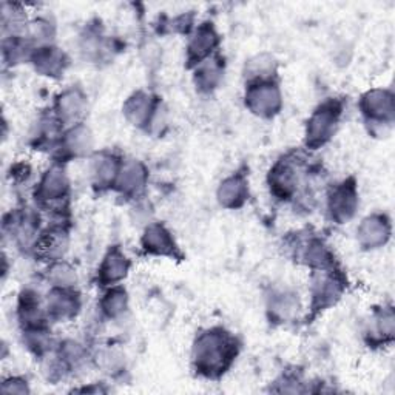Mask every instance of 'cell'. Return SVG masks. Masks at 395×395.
I'll return each mask as SVG.
<instances>
[{
	"instance_id": "3",
	"label": "cell",
	"mask_w": 395,
	"mask_h": 395,
	"mask_svg": "<svg viewBox=\"0 0 395 395\" xmlns=\"http://www.w3.org/2000/svg\"><path fill=\"white\" fill-rule=\"evenodd\" d=\"M68 189V182L65 179L64 172L51 170L47 173V177L42 179L39 187V195L42 199H59L60 196H65V191Z\"/></svg>"
},
{
	"instance_id": "6",
	"label": "cell",
	"mask_w": 395,
	"mask_h": 395,
	"mask_svg": "<svg viewBox=\"0 0 395 395\" xmlns=\"http://www.w3.org/2000/svg\"><path fill=\"white\" fill-rule=\"evenodd\" d=\"M67 292H55L48 300V311L57 318L72 317L76 311V301Z\"/></svg>"
},
{
	"instance_id": "2",
	"label": "cell",
	"mask_w": 395,
	"mask_h": 395,
	"mask_svg": "<svg viewBox=\"0 0 395 395\" xmlns=\"http://www.w3.org/2000/svg\"><path fill=\"white\" fill-rule=\"evenodd\" d=\"M337 109H330L326 105L315 113L309 122V131H307V139L311 140V144H323L329 138L337 122Z\"/></svg>"
},
{
	"instance_id": "7",
	"label": "cell",
	"mask_w": 395,
	"mask_h": 395,
	"mask_svg": "<svg viewBox=\"0 0 395 395\" xmlns=\"http://www.w3.org/2000/svg\"><path fill=\"white\" fill-rule=\"evenodd\" d=\"M245 195V182L241 181L240 178H230L227 179L223 187H221V203H224L226 206H232L233 207V199H235V206H238V199H244L243 196Z\"/></svg>"
},
{
	"instance_id": "8",
	"label": "cell",
	"mask_w": 395,
	"mask_h": 395,
	"mask_svg": "<svg viewBox=\"0 0 395 395\" xmlns=\"http://www.w3.org/2000/svg\"><path fill=\"white\" fill-rule=\"evenodd\" d=\"M215 38L216 36L212 30H201L196 39L193 40L190 45V57H195L196 60L204 57L208 52V50L215 45Z\"/></svg>"
},
{
	"instance_id": "5",
	"label": "cell",
	"mask_w": 395,
	"mask_h": 395,
	"mask_svg": "<svg viewBox=\"0 0 395 395\" xmlns=\"http://www.w3.org/2000/svg\"><path fill=\"white\" fill-rule=\"evenodd\" d=\"M144 245L147 250L165 255L167 250L172 249L173 243L170 240V233L167 232L162 226H152L150 229H147L145 232Z\"/></svg>"
},
{
	"instance_id": "4",
	"label": "cell",
	"mask_w": 395,
	"mask_h": 395,
	"mask_svg": "<svg viewBox=\"0 0 395 395\" xmlns=\"http://www.w3.org/2000/svg\"><path fill=\"white\" fill-rule=\"evenodd\" d=\"M126 272H127V258L118 250H113L104 261L101 269V277L105 283H115V281L126 277Z\"/></svg>"
},
{
	"instance_id": "1",
	"label": "cell",
	"mask_w": 395,
	"mask_h": 395,
	"mask_svg": "<svg viewBox=\"0 0 395 395\" xmlns=\"http://www.w3.org/2000/svg\"><path fill=\"white\" fill-rule=\"evenodd\" d=\"M235 341L223 330H212L201 335L195 345L196 369L207 377L226 372L236 355Z\"/></svg>"
}]
</instances>
